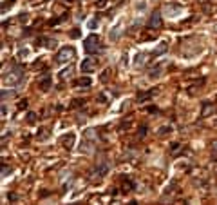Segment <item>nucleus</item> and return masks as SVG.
Instances as JSON below:
<instances>
[{
	"mask_svg": "<svg viewBox=\"0 0 217 205\" xmlns=\"http://www.w3.org/2000/svg\"><path fill=\"white\" fill-rule=\"evenodd\" d=\"M24 82V69L22 67H13L4 75V84L6 86H18Z\"/></svg>",
	"mask_w": 217,
	"mask_h": 205,
	"instance_id": "f257e3e1",
	"label": "nucleus"
},
{
	"mask_svg": "<svg viewBox=\"0 0 217 205\" xmlns=\"http://www.w3.org/2000/svg\"><path fill=\"white\" fill-rule=\"evenodd\" d=\"M83 47H85V51L89 54H94V53H100L102 51V45H100V36L98 35H89L87 38H85V44H83Z\"/></svg>",
	"mask_w": 217,
	"mask_h": 205,
	"instance_id": "f03ea898",
	"label": "nucleus"
},
{
	"mask_svg": "<svg viewBox=\"0 0 217 205\" xmlns=\"http://www.w3.org/2000/svg\"><path fill=\"white\" fill-rule=\"evenodd\" d=\"M74 47L71 45H67V47H62L58 54H56V64H65V62H71L72 58H74Z\"/></svg>",
	"mask_w": 217,
	"mask_h": 205,
	"instance_id": "7ed1b4c3",
	"label": "nucleus"
},
{
	"mask_svg": "<svg viewBox=\"0 0 217 205\" xmlns=\"http://www.w3.org/2000/svg\"><path fill=\"white\" fill-rule=\"evenodd\" d=\"M109 169H111V163L107 162L105 158H102L100 162L94 165V171H93V173L96 174V176H100V178H103L105 174H109Z\"/></svg>",
	"mask_w": 217,
	"mask_h": 205,
	"instance_id": "20e7f679",
	"label": "nucleus"
},
{
	"mask_svg": "<svg viewBox=\"0 0 217 205\" xmlns=\"http://www.w3.org/2000/svg\"><path fill=\"white\" fill-rule=\"evenodd\" d=\"M163 27V18H161V15L154 11L152 15H150V18H148V29H154V31H159Z\"/></svg>",
	"mask_w": 217,
	"mask_h": 205,
	"instance_id": "39448f33",
	"label": "nucleus"
},
{
	"mask_svg": "<svg viewBox=\"0 0 217 205\" xmlns=\"http://www.w3.org/2000/svg\"><path fill=\"white\" fill-rule=\"evenodd\" d=\"M181 13H183V7L179 4H166L165 6V15L170 16V18H174L177 15H181Z\"/></svg>",
	"mask_w": 217,
	"mask_h": 205,
	"instance_id": "423d86ee",
	"label": "nucleus"
},
{
	"mask_svg": "<svg viewBox=\"0 0 217 205\" xmlns=\"http://www.w3.org/2000/svg\"><path fill=\"white\" fill-rule=\"evenodd\" d=\"M74 142H76V136H74L72 133H67V134H63L62 138H60V143H62V147H65L67 151H71L72 147H74Z\"/></svg>",
	"mask_w": 217,
	"mask_h": 205,
	"instance_id": "0eeeda50",
	"label": "nucleus"
},
{
	"mask_svg": "<svg viewBox=\"0 0 217 205\" xmlns=\"http://www.w3.org/2000/svg\"><path fill=\"white\" fill-rule=\"evenodd\" d=\"M217 113V105L212 104V102H203V111H201V116L206 118V116H212Z\"/></svg>",
	"mask_w": 217,
	"mask_h": 205,
	"instance_id": "6e6552de",
	"label": "nucleus"
},
{
	"mask_svg": "<svg viewBox=\"0 0 217 205\" xmlns=\"http://www.w3.org/2000/svg\"><path fill=\"white\" fill-rule=\"evenodd\" d=\"M96 65H98V62L94 58H85L82 62V65H80V69H82V73H93L96 69Z\"/></svg>",
	"mask_w": 217,
	"mask_h": 205,
	"instance_id": "1a4fd4ad",
	"label": "nucleus"
},
{
	"mask_svg": "<svg viewBox=\"0 0 217 205\" xmlns=\"http://www.w3.org/2000/svg\"><path fill=\"white\" fill-rule=\"evenodd\" d=\"M80 152H82V154H91V152H94V140L85 138V140L80 143Z\"/></svg>",
	"mask_w": 217,
	"mask_h": 205,
	"instance_id": "9d476101",
	"label": "nucleus"
},
{
	"mask_svg": "<svg viewBox=\"0 0 217 205\" xmlns=\"http://www.w3.org/2000/svg\"><path fill=\"white\" fill-rule=\"evenodd\" d=\"M51 86H52V80H51V76L49 75H43L40 80H38V87H40V91H43V93L49 91V87Z\"/></svg>",
	"mask_w": 217,
	"mask_h": 205,
	"instance_id": "9b49d317",
	"label": "nucleus"
},
{
	"mask_svg": "<svg viewBox=\"0 0 217 205\" xmlns=\"http://www.w3.org/2000/svg\"><path fill=\"white\" fill-rule=\"evenodd\" d=\"M161 75H163V64L156 65V67H152V69L148 71V78H150V80H157V78H161Z\"/></svg>",
	"mask_w": 217,
	"mask_h": 205,
	"instance_id": "f8f14e48",
	"label": "nucleus"
},
{
	"mask_svg": "<svg viewBox=\"0 0 217 205\" xmlns=\"http://www.w3.org/2000/svg\"><path fill=\"white\" fill-rule=\"evenodd\" d=\"M166 51H168V44L166 42H159L157 44V47H156L154 51H152V56H161V54H165Z\"/></svg>",
	"mask_w": 217,
	"mask_h": 205,
	"instance_id": "ddd939ff",
	"label": "nucleus"
},
{
	"mask_svg": "<svg viewBox=\"0 0 217 205\" xmlns=\"http://www.w3.org/2000/svg\"><path fill=\"white\" fill-rule=\"evenodd\" d=\"M121 31H123V29H121V26H116L114 29H111V33H109V40H111V42H116V40L120 38Z\"/></svg>",
	"mask_w": 217,
	"mask_h": 205,
	"instance_id": "4468645a",
	"label": "nucleus"
},
{
	"mask_svg": "<svg viewBox=\"0 0 217 205\" xmlns=\"http://www.w3.org/2000/svg\"><path fill=\"white\" fill-rule=\"evenodd\" d=\"M147 56H148L147 53H138V54H136V56H134V65H136V67H141V65L147 62Z\"/></svg>",
	"mask_w": 217,
	"mask_h": 205,
	"instance_id": "2eb2a0df",
	"label": "nucleus"
},
{
	"mask_svg": "<svg viewBox=\"0 0 217 205\" xmlns=\"http://www.w3.org/2000/svg\"><path fill=\"white\" fill-rule=\"evenodd\" d=\"M69 20V13H63V15H60V16H56V18H52L51 22H49V26H58V24H62V22Z\"/></svg>",
	"mask_w": 217,
	"mask_h": 205,
	"instance_id": "dca6fc26",
	"label": "nucleus"
},
{
	"mask_svg": "<svg viewBox=\"0 0 217 205\" xmlns=\"http://www.w3.org/2000/svg\"><path fill=\"white\" fill-rule=\"evenodd\" d=\"M91 84H93V80H91L89 76H82V78H78V80H76V86H78V87H89Z\"/></svg>",
	"mask_w": 217,
	"mask_h": 205,
	"instance_id": "f3484780",
	"label": "nucleus"
},
{
	"mask_svg": "<svg viewBox=\"0 0 217 205\" xmlns=\"http://www.w3.org/2000/svg\"><path fill=\"white\" fill-rule=\"evenodd\" d=\"M134 187H136L134 182H130L129 178H123V187H121V191H123V193H129V191H132Z\"/></svg>",
	"mask_w": 217,
	"mask_h": 205,
	"instance_id": "a211bd4d",
	"label": "nucleus"
},
{
	"mask_svg": "<svg viewBox=\"0 0 217 205\" xmlns=\"http://www.w3.org/2000/svg\"><path fill=\"white\" fill-rule=\"evenodd\" d=\"M111 76H112V71H111V69H105L103 73H102V75H100V80H102V82H103V84H107V82H109V80H111Z\"/></svg>",
	"mask_w": 217,
	"mask_h": 205,
	"instance_id": "6ab92c4d",
	"label": "nucleus"
},
{
	"mask_svg": "<svg viewBox=\"0 0 217 205\" xmlns=\"http://www.w3.org/2000/svg\"><path fill=\"white\" fill-rule=\"evenodd\" d=\"M152 95H156V91H147V93H139V95H138V102H145L147 98H150Z\"/></svg>",
	"mask_w": 217,
	"mask_h": 205,
	"instance_id": "aec40b11",
	"label": "nucleus"
},
{
	"mask_svg": "<svg viewBox=\"0 0 217 205\" xmlns=\"http://www.w3.org/2000/svg\"><path fill=\"white\" fill-rule=\"evenodd\" d=\"M170 133H172V127H170V125H163V127L157 129V134H159V136H166V134H170Z\"/></svg>",
	"mask_w": 217,
	"mask_h": 205,
	"instance_id": "412c9836",
	"label": "nucleus"
},
{
	"mask_svg": "<svg viewBox=\"0 0 217 205\" xmlns=\"http://www.w3.org/2000/svg\"><path fill=\"white\" fill-rule=\"evenodd\" d=\"M71 75H72V67H71V65H69L67 69L60 71V78H62V80H67V78H71Z\"/></svg>",
	"mask_w": 217,
	"mask_h": 205,
	"instance_id": "4be33fe9",
	"label": "nucleus"
},
{
	"mask_svg": "<svg viewBox=\"0 0 217 205\" xmlns=\"http://www.w3.org/2000/svg\"><path fill=\"white\" fill-rule=\"evenodd\" d=\"M43 42H45V47L47 49H54L56 47V40L54 38H43Z\"/></svg>",
	"mask_w": 217,
	"mask_h": 205,
	"instance_id": "5701e85b",
	"label": "nucleus"
},
{
	"mask_svg": "<svg viewBox=\"0 0 217 205\" xmlns=\"http://www.w3.org/2000/svg\"><path fill=\"white\" fill-rule=\"evenodd\" d=\"M210 154H212L214 160H217V140L212 142V145H210Z\"/></svg>",
	"mask_w": 217,
	"mask_h": 205,
	"instance_id": "b1692460",
	"label": "nucleus"
},
{
	"mask_svg": "<svg viewBox=\"0 0 217 205\" xmlns=\"http://www.w3.org/2000/svg\"><path fill=\"white\" fill-rule=\"evenodd\" d=\"M130 123H132V118L129 116V118H127V122H121V123H120V131H127L129 127H130Z\"/></svg>",
	"mask_w": 217,
	"mask_h": 205,
	"instance_id": "393cba45",
	"label": "nucleus"
},
{
	"mask_svg": "<svg viewBox=\"0 0 217 205\" xmlns=\"http://www.w3.org/2000/svg\"><path fill=\"white\" fill-rule=\"evenodd\" d=\"M36 120H38V114H36V113H29V114H27V123L34 125V123H36Z\"/></svg>",
	"mask_w": 217,
	"mask_h": 205,
	"instance_id": "a878e982",
	"label": "nucleus"
},
{
	"mask_svg": "<svg viewBox=\"0 0 217 205\" xmlns=\"http://www.w3.org/2000/svg\"><path fill=\"white\" fill-rule=\"evenodd\" d=\"M47 136H49V131H47V129H40V131H38V134H36V138H38V140H45Z\"/></svg>",
	"mask_w": 217,
	"mask_h": 205,
	"instance_id": "bb28decb",
	"label": "nucleus"
},
{
	"mask_svg": "<svg viewBox=\"0 0 217 205\" xmlns=\"http://www.w3.org/2000/svg\"><path fill=\"white\" fill-rule=\"evenodd\" d=\"M145 134H147V125L141 123V125H139V129H138V138H145Z\"/></svg>",
	"mask_w": 217,
	"mask_h": 205,
	"instance_id": "cd10ccee",
	"label": "nucleus"
},
{
	"mask_svg": "<svg viewBox=\"0 0 217 205\" xmlns=\"http://www.w3.org/2000/svg\"><path fill=\"white\" fill-rule=\"evenodd\" d=\"M13 6H15V0H9V2H4V4H2V13H6L7 9H11Z\"/></svg>",
	"mask_w": 217,
	"mask_h": 205,
	"instance_id": "c85d7f7f",
	"label": "nucleus"
},
{
	"mask_svg": "<svg viewBox=\"0 0 217 205\" xmlns=\"http://www.w3.org/2000/svg\"><path fill=\"white\" fill-rule=\"evenodd\" d=\"M85 138L94 140V138H96V131H94V129H87V131H85Z\"/></svg>",
	"mask_w": 217,
	"mask_h": 205,
	"instance_id": "c756f323",
	"label": "nucleus"
},
{
	"mask_svg": "<svg viewBox=\"0 0 217 205\" xmlns=\"http://www.w3.org/2000/svg\"><path fill=\"white\" fill-rule=\"evenodd\" d=\"M25 56H29V49H27V47L18 49V58H25Z\"/></svg>",
	"mask_w": 217,
	"mask_h": 205,
	"instance_id": "7c9ffc66",
	"label": "nucleus"
},
{
	"mask_svg": "<svg viewBox=\"0 0 217 205\" xmlns=\"http://www.w3.org/2000/svg\"><path fill=\"white\" fill-rule=\"evenodd\" d=\"M80 29H78V27H74V29H72L71 33H69V36H71V38H78V36H80Z\"/></svg>",
	"mask_w": 217,
	"mask_h": 205,
	"instance_id": "2f4dec72",
	"label": "nucleus"
},
{
	"mask_svg": "<svg viewBox=\"0 0 217 205\" xmlns=\"http://www.w3.org/2000/svg\"><path fill=\"white\" fill-rule=\"evenodd\" d=\"M170 151H172V152L181 151V145H179V143H176V142H174V143H170Z\"/></svg>",
	"mask_w": 217,
	"mask_h": 205,
	"instance_id": "473e14b6",
	"label": "nucleus"
},
{
	"mask_svg": "<svg viewBox=\"0 0 217 205\" xmlns=\"http://www.w3.org/2000/svg\"><path fill=\"white\" fill-rule=\"evenodd\" d=\"M13 95H15L13 91H6V89H4V91H2V100H6V98H11Z\"/></svg>",
	"mask_w": 217,
	"mask_h": 205,
	"instance_id": "72a5a7b5",
	"label": "nucleus"
},
{
	"mask_svg": "<svg viewBox=\"0 0 217 205\" xmlns=\"http://www.w3.org/2000/svg\"><path fill=\"white\" fill-rule=\"evenodd\" d=\"M83 104H85V100H78V98L72 100V107H82Z\"/></svg>",
	"mask_w": 217,
	"mask_h": 205,
	"instance_id": "f704fd0d",
	"label": "nucleus"
},
{
	"mask_svg": "<svg viewBox=\"0 0 217 205\" xmlns=\"http://www.w3.org/2000/svg\"><path fill=\"white\" fill-rule=\"evenodd\" d=\"M96 26H98V16H96L94 20L89 22V29H96Z\"/></svg>",
	"mask_w": 217,
	"mask_h": 205,
	"instance_id": "c9c22d12",
	"label": "nucleus"
},
{
	"mask_svg": "<svg viewBox=\"0 0 217 205\" xmlns=\"http://www.w3.org/2000/svg\"><path fill=\"white\" fill-rule=\"evenodd\" d=\"M18 109H20V111L27 109V100H22V102H18Z\"/></svg>",
	"mask_w": 217,
	"mask_h": 205,
	"instance_id": "e433bc0d",
	"label": "nucleus"
},
{
	"mask_svg": "<svg viewBox=\"0 0 217 205\" xmlns=\"http://www.w3.org/2000/svg\"><path fill=\"white\" fill-rule=\"evenodd\" d=\"M105 6H107V0H98V2H96V7H98V9H102Z\"/></svg>",
	"mask_w": 217,
	"mask_h": 205,
	"instance_id": "4c0bfd02",
	"label": "nucleus"
},
{
	"mask_svg": "<svg viewBox=\"0 0 217 205\" xmlns=\"http://www.w3.org/2000/svg\"><path fill=\"white\" fill-rule=\"evenodd\" d=\"M11 173L9 167H6V165H2V176H7V174Z\"/></svg>",
	"mask_w": 217,
	"mask_h": 205,
	"instance_id": "58836bf2",
	"label": "nucleus"
},
{
	"mask_svg": "<svg viewBox=\"0 0 217 205\" xmlns=\"http://www.w3.org/2000/svg\"><path fill=\"white\" fill-rule=\"evenodd\" d=\"M18 20H20V22H27V13H20Z\"/></svg>",
	"mask_w": 217,
	"mask_h": 205,
	"instance_id": "ea45409f",
	"label": "nucleus"
},
{
	"mask_svg": "<svg viewBox=\"0 0 217 205\" xmlns=\"http://www.w3.org/2000/svg\"><path fill=\"white\" fill-rule=\"evenodd\" d=\"M147 111H148L150 114H152V113H159V109H157V107H148V109H147Z\"/></svg>",
	"mask_w": 217,
	"mask_h": 205,
	"instance_id": "a19ab883",
	"label": "nucleus"
},
{
	"mask_svg": "<svg viewBox=\"0 0 217 205\" xmlns=\"http://www.w3.org/2000/svg\"><path fill=\"white\" fill-rule=\"evenodd\" d=\"M6 113H7V109H6V104H2V116H6Z\"/></svg>",
	"mask_w": 217,
	"mask_h": 205,
	"instance_id": "79ce46f5",
	"label": "nucleus"
},
{
	"mask_svg": "<svg viewBox=\"0 0 217 205\" xmlns=\"http://www.w3.org/2000/svg\"><path fill=\"white\" fill-rule=\"evenodd\" d=\"M7 198H9L11 202H15V200H16V194H9V196H7Z\"/></svg>",
	"mask_w": 217,
	"mask_h": 205,
	"instance_id": "37998d69",
	"label": "nucleus"
},
{
	"mask_svg": "<svg viewBox=\"0 0 217 205\" xmlns=\"http://www.w3.org/2000/svg\"><path fill=\"white\" fill-rule=\"evenodd\" d=\"M63 2H67V4H72V2H74V0H63Z\"/></svg>",
	"mask_w": 217,
	"mask_h": 205,
	"instance_id": "c03bdc74",
	"label": "nucleus"
},
{
	"mask_svg": "<svg viewBox=\"0 0 217 205\" xmlns=\"http://www.w3.org/2000/svg\"><path fill=\"white\" fill-rule=\"evenodd\" d=\"M201 2H206V0H201Z\"/></svg>",
	"mask_w": 217,
	"mask_h": 205,
	"instance_id": "a18cd8bd",
	"label": "nucleus"
},
{
	"mask_svg": "<svg viewBox=\"0 0 217 205\" xmlns=\"http://www.w3.org/2000/svg\"><path fill=\"white\" fill-rule=\"evenodd\" d=\"M215 125H217V120H215Z\"/></svg>",
	"mask_w": 217,
	"mask_h": 205,
	"instance_id": "49530a36",
	"label": "nucleus"
}]
</instances>
